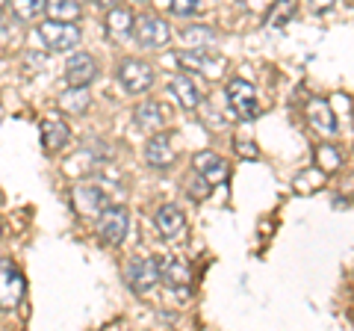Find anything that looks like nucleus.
<instances>
[{
    "instance_id": "obj_11",
    "label": "nucleus",
    "mask_w": 354,
    "mask_h": 331,
    "mask_svg": "<svg viewBox=\"0 0 354 331\" xmlns=\"http://www.w3.org/2000/svg\"><path fill=\"white\" fill-rule=\"evenodd\" d=\"M65 80L68 86H92L97 80V62L88 53H74V57L65 62Z\"/></svg>"
},
{
    "instance_id": "obj_19",
    "label": "nucleus",
    "mask_w": 354,
    "mask_h": 331,
    "mask_svg": "<svg viewBox=\"0 0 354 331\" xmlns=\"http://www.w3.org/2000/svg\"><path fill=\"white\" fill-rule=\"evenodd\" d=\"M59 109H65V113H71V116H83L86 109H88V92H86V86H71L68 92H62L59 95Z\"/></svg>"
},
{
    "instance_id": "obj_6",
    "label": "nucleus",
    "mask_w": 354,
    "mask_h": 331,
    "mask_svg": "<svg viewBox=\"0 0 354 331\" xmlns=\"http://www.w3.org/2000/svg\"><path fill=\"white\" fill-rule=\"evenodd\" d=\"M160 281L162 278H160V260L157 258H136L127 267V284L133 287V293L148 296Z\"/></svg>"
},
{
    "instance_id": "obj_5",
    "label": "nucleus",
    "mask_w": 354,
    "mask_h": 331,
    "mask_svg": "<svg viewBox=\"0 0 354 331\" xmlns=\"http://www.w3.org/2000/svg\"><path fill=\"white\" fill-rule=\"evenodd\" d=\"M118 83L130 95H142L153 86V69L145 60H124L118 65Z\"/></svg>"
},
{
    "instance_id": "obj_8",
    "label": "nucleus",
    "mask_w": 354,
    "mask_h": 331,
    "mask_svg": "<svg viewBox=\"0 0 354 331\" xmlns=\"http://www.w3.org/2000/svg\"><path fill=\"white\" fill-rule=\"evenodd\" d=\"M153 225L165 240H183L186 237V216L177 204H162L153 213Z\"/></svg>"
},
{
    "instance_id": "obj_14",
    "label": "nucleus",
    "mask_w": 354,
    "mask_h": 331,
    "mask_svg": "<svg viewBox=\"0 0 354 331\" xmlns=\"http://www.w3.org/2000/svg\"><path fill=\"white\" fill-rule=\"evenodd\" d=\"M307 121H310V127L319 130L322 136L337 134V116L330 113V104L325 98H313V101L307 104Z\"/></svg>"
},
{
    "instance_id": "obj_20",
    "label": "nucleus",
    "mask_w": 354,
    "mask_h": 331,
    "mask_svg": "<svg viewBox=\"0 0 354 331\" xmlns=\"http://www.w3.org/2000/svg\"><path fill=\"white\" fill-rule=\"evenodd\" d=\"M44 12L57 21H77L80 18V3L77 0H48Z\"/></svg>"
},
{
    "instance_id": "obj_27",
    "label": "nucleus",
    "mask_w": 354,
    "mask_h": 331,
    "mask_svg": "<svg viewBox=\"0 0 354 331\" xmlns=\"http://www.w3.org/2000/svg\"><path fill=\"white\" fill-rule=\"evenodd\" d=\"M236 151L242 154V157H257V145H254V142H242V139H236Z\"/></svg>"
},
{
    "instance_id": "obj_21",
    "label": "nucleus",
    "mask_w": 354,
    "mask_h": 331,
    "mask_svg": "<svg viewBox=\"0 0 354 331\" xmlns=\"http://www.w3.org/2000/svg\"><path fill=\"white\" fill-rule=\"evenodd\" d=\"M9 3H12V12L18 21H36L44 12L48 0H9Z\"/></svg>"
},
{
    "instance_id": "obj_31",
    "label": "nucleus",
    "mask_w": 354,
    "mask_h": 331,
    "mask_svg": "<svg viewBox=\"0 0 354 331\" xmlns=\"http://www.w3.org/2000/svg\"><path fill=\"white\" fill-rule=\"evenodd\" d=\"M0 237H3V228H0Z\"/></svg>"
},
{
    "instance_id": "obj_12",
    "label": "nucleus",
    "mask_w": 354,
    "mask_h": 331,
    "mask_svg": "<svg viewBox=\"0 0 354 331\" xmlns=\"http://www.w3.org/2000/svg\"><path fill=\"white\" fill-rule=\"evenodd\" d=\"M160 278L165 281L169 290H189V281H192V272H189V263L183 258H165L160 260Z\"/></svg>"
},
{
    "instance_id": "obj_18",
    "label": "nucleus",
    "mask_w": 354,
    "mask_h": 331,
    "mask_svg": "<svg viewBox=\"0 0 354 331\" xmlns=\"http://www.w3.org/2000/svg\"><path fill=\"white\" fill-rule=\"evenodd\" d=\"M169 92L177 98V104H180L183 109H195L198 104H201V92H198V86H195V83H192L186 74H177V77H171Z\"/></svg>"
},
{
    "instance_id": "obj_22",
    "label": "nucleus",
    "mask_w": 354,
    "mask_h": 331,
    "mask_svg": "<svg viewBox=\"0 0 354 331\" xmlns=\"http://www.w3.org/2000/svg\"><path fill=\"white\" fill-rule=\"evenodd\" d=\"M295 9H298V0H274L266 21H269L272 27H281V24H286V21L295 15Z\"/></svg>"
},
{
    "instance_id": "obj_30",
    "label": "nucleus",
    "mask_w": 354,
    "mask_h": 331,
    "mask_svg": "<svg viewBox=\"0 0 354 331\" xmlns=\"http://www.w3.org/2000/svg\"><path fill=\"white\" fill-rule=\"evenodd\" d=\"M6 3H9V0H0V9H3V6H6Z\"/></svg>"
},
{
    "instance_id": "obj_32",
    "label": "nucleus",
    "mask_w": 354,
    "mask_h": 331,
    "mask_svg": "<svg viewBox=\"0 0 354 331\" xmlns=\"http://www.w3.org/2000/svg\"><path fill=\"white\" fill-rule=\"evenodd\" d=\"M139 3H145V0H139Z\"/></svg>"
},
{
    "instance_id": "obj_17",
    "label": "nucleus",
    "mask_w": 354,
    "mask_h": 331,
    "mask_svg": "<svg viewBox=\"0 0 354 331\" xmlns=\"http://www.w3.org/2000/svg\"><path fill=\"white\" fill-rule=\"evenodd\" d=\"M133 24H136V18H133V12L130 9H124V6H113L106 12V36L109 39H127L130 33H133Z\"/></svg>"
},
{
    "instance_id": "obj_16",
    "label": "nucleus",
    "mask_w": 354,
    "mask_h": 331,
    "mask_svg": "<svg viewBox=\"0 0 354 331\" xmlns=\"http://www.w3.org/2000/svg\"><path fill=\"white\" fill-rule=\"evenodd\" d=\"M136 127L139 130H145V134H157V130L165 127V109L157 104V101H145V104H139L136 107Z\"/></svg>"
},
{
    "instance_id": "obj_29",
    "label": "nucleus",
    "mask_w": 354,
    "mask_h": 331,
    "mask_svg": "<svg viewBox=\"0 0 354 331\" xmlns=\"http://www.w3.org/2000/svg\"><path fill=\"white\" fill-rule=\"evenodd\" d=\"M95 3H97V6H104V9H113V6L121 3V0H95Z\"/></svg>"
},
{
    "instance_id": "obj_4",
    "label": "nucleus",
    "mask_w": 354,
    "mask_h": 331,
    "mask_svg": "<svg viewBox=\"0 0 354 331\" xmlns=\"http://www.w3.org/2000/svg\"><path fill=\"white\" fill-rule=\"evenodd\" d=\"M133 36L139 39L142 48H165V45H169L171 30H169V24H165L160 15L145 12V15L136 18V24H133Z\"/></svg>"
},
{
    "instance_id": "obj_1",
    "label": "nucleus",
    "mask_w": 354,
    "mask_h": 331,
    "mask_svg": "<svg viewBox=\"0 0 354 331\" xmlns=\"http://www.w3.org/2000/svg\"><path fill=\"white\" fill-rule=\"evenodd\" d=\"M39 39L41 45L48 48L50 53H62V51H74L80 45V27L74 21H41L39 24Z\"/></svg>"
},
{
    "instance_id": "obj_15",
    "label": "nucleus",
    "mask_w": 354,
    "mask_h": 331,
    "mask_svg": "<svg viewBox=\"0 0 354 331\" xmlns=\"http://www.w3.org/2000/svg\"><path fill=\"white\" fill-rule=\"evenodd\" d=\"M71 198H74V207H77V213H80V216L101 213L104 207H106V198H104V193L97 190V186H86V184L74 186Z\"/></svg>"
},
{
    "instance_id": "obj_24",
    "label": "nucleus",
    "mask_w": 354,
    "mask_h": 331,
    "mask_svg": "<svg viewBox=\"0 0 354 331\" xmlns=\"http://www.w3.org/2000/svg\"><path fill=\"white\" fill-rule=\"evenodd\" d=\"M316 163L322 166L325 172H337V166H339V151L330 148V145H319V148H316Z\"/></svg>"
},
{
    "instance_id": "obj_10",
    "label": "nucleus",
    "mask_w": 354,
    "mask_h": 331,
    "mask_svg": "<svg viewBox=\"0 0 354 331\" xmlns=\"http://www.w3.org/2000/svg\"><path fill=\"white\" fill-rule=\"evenodd\" d=\"M145 157H148V166H153V169H171V163L177 157L171 136L162 134V130L151 134L148 145H145Z\"/></svg>"
},
{
    "instance_id": "obj_25",
    "label": "nucleus",
    "mask_w": 354,
    "mask_h": 331,
    "mask_svg": "<svg viewBox=\"0 0 354 331\" xmlns=\"http://www.w3.org/2000/svg\"><path fill=\"white\" fill-rule=\"evenodd\" d=\"M201 9V0H171V12L174 15H195Z\"/></svg>"
},
{
    "instance_id": "obj_23",
    "label": "nucleus",
    "mask_w": 354,
    "mask_h": 331,
    "mask_svg": "<svg viewBox=\"0 0 354 331\" xmlns=\"http://www.w3.org/2000/svg\"><path fill=\"white\" fill-rule=\"evenodd\" d=\"M183 45L186 48H195V51H204L209 42H213V30H207V27H189L183 33Z\"/></svg>"
},
{
    "instance_id": "obj_9",
    "label": "nucleus",
    "mask_w": 354,
    "mask_h": 331,
    "mask_svg": "<svg viewBox=\"0 0 354 331\" xmlns=\"http://www.w3.org/2000/svg\"><path fill=\"white\" fill-rule=\"evenodd\" d=\"M71 139L68 125L59 116H41V148L48 154H59Z\"/></svg>"
},
{
    "instance_id": "obj_3",
    "label": "nucleus",
    "mask_w": 354,
    "mask_h": 331,
    "mask_svg": "<svg viewBox=\"0 0 354 331\" xmlns=\"http://www.w3.org/2000/svg\"><path fill=\"white\" fill-rule=\"evenodd\" d=\"M227 107L239 121H251L260 116V101H257V89L248 80H230L227 86Z\"/></svg>"
},
{
    "instance_id": "obj_13",
    "label": "nucleus",
    "mask_w": 354,
    "mask_h": 331,
    "mask_svg": "<svg viewBox=\"0 0 354 331\" xmlns=\"http://www.w3.org/2000/svg\"><path fill=\"white\" fill-rule=\"evenodd\" d=\"M192 169L201 175L207 184H213V186L221 184V181H227V163H225V157H218L216 151H201V154H195Z\"/></svg>"
},
{
    "instance_id": "obj_26",
    "label": "nucleus",
    "mask_w": 354,
    "mask_h": 331,
    "mask_svg": "<svg viewBox=\"0 0 354 331\" xmlns=\"http://www.w3.org/2000/svg\"><path fill=\"white\" fill-rule=\"evenodd\" d=\"M189 186H192V190H189V195H192V198H207V195H209V190H213V184H207L198 172L189 178Z\"/></svg>"
},
{
    "instance_id": "obj_28",
    "label": "nucleus",
    "mask_w": 354,
    "mask_h": 331,
    "mask_svg": "<svg viewBox=\"0 0 354 331\" xmlns=\"http://www.w3.org/2000/svg\"><path fill=\"white\" fill-rule=\"evenodd\" d=\"M337 0H310V9L313 12H328V9H334Z\"/></svg>"
},
{
    "instance_id": "obj_2",
    "label": "nucleus",
    "mask_w": 354,
    "mask_h": 331,
    "mask_svg": "<svg viewBox=\"0 0 354 331\" xmlns=\"http://www.w3.org/2000/svg\"><path fill=\"white\" fill-rule=\"evenodd\" d=\"M130 231V213L121 204H106L101 213H97V234L106 246H121Z\"/></svg>"
},
{
    "instance_id": "obj_7",
    "label": "nucleus",
    "mask_w": 354,
    "mask_h": 331,
    "mask_svg": "<svg viewBox=\"0 0 354 331\" xmlns=\"http://www.w3.org/2000/svg\"><path fill=\"white\" fill-rule=\"evenodd\" d=\"M27 293V281L12 263H0V311H12Z\"/></svg>"
}]
</instances>
